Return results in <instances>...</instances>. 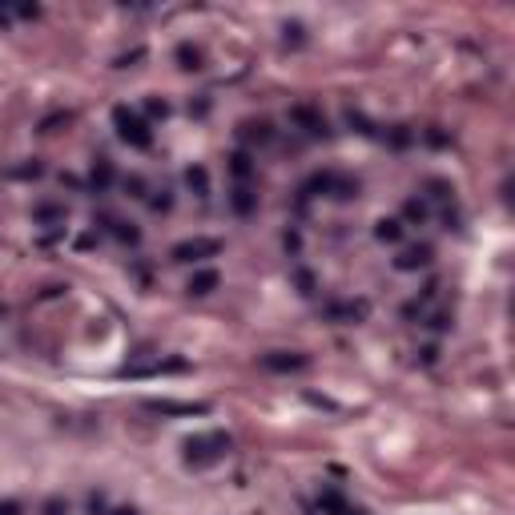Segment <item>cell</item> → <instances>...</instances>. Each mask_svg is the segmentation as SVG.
Masks as SVG:
<instances>
[{
    "instance_id": "obj_1",
    "label": "cell",
    "mask_w": 515,
    "mask_h": 515,
    "mask_svg": "<svg viewBox=\"0 0 515 515\" xmlns=\"http://www.w3.org/2000/svg\"><path fill=\"white\" fill-rule=\"evenodd\" d=\"M113 125H117V137L125 141V145H133V149H149L154 145V125L145 117H137L129 105H117L113 109Z\"/></svg>"
},
{
    "instance_id": "obj_2",
    "label": "cell",
    "mask_w": 515,
    "mask_h": 515,
    "mask_svg": "<svg viewBox=\"0 0 515 515\" xmlns=\"http://www.w3.org/2000/svg\"><path fill=\"white\" fill-rule=\"evenodd\" d=\"M225 451H230V435H222V431L185 439V463H190V467H209V463L222 459Z\"/></svg>"
},
{
    "instance_id": "obj_3",
    "label": "cell",
    "mask_w": 515,
    "mask_h": 515,
    "mask_svg": "<svg viewBox=\"0 0 515 515\" xmlns=\"http://www.w3.org/2000/svg\"><path fill=\"white\" fill-rule=\"evenodd\" d=\"M222 254V242L218 237H185V242H178L173 250H169V258L181 266H190V262H206V258H218Z\"/></svg>"
},
{
    "instance_id": "obj_4",
    "label": "cell",
    "mask_w": 515,
    "mask_h": 515,
    "mask_svg": "<svg viewBox=\"0 0 515 515\" xmlns=\"http://www.w3.org/2000/svg\"><path fill=\"white\" fill-rule=\"evenodd\" d=\"M190 362L185 359H157V362H141V366H125L121 378H149V375H185Z\"/></svg>"
},
{
    "instance_id": "obj_5",
    "label": "cell",
    "mask_w": 515,
    "mask_h": 515,
    "mask_svg": "<svg viewBox=\"0 0 515 515\" xmlns=\"http://www.w3.org/2000/svg\"><path fill=\"white\" fill-rule=\"evenodd\" d=\"M290 121L302 129L306 137H326V133H330L326 117H322V109H314V105H294V109H290Z\"/></svg>"
},
{
    "instance_id": "obj_6",
    "label": "cell",
    "mask_w": 515,
    "mask_h": 515,
    "mask_svg": "<svg viewBox=\"0 0 515 515\" xmlns=\"http://www.w3.org/2000/svg\"><path fill=\"white\" fill-rule=\"evenodd\" d=\"M371 302L366 298H347V302H326V318L330 322H366Z\"/></svg>"
},
{
    "instance_id": "obj_7",
    "label": "cell",
    "mask_w": 515,
    "mask_h": 515,
    "mask_svg": "<svg viewBox=\"0 0 515 515\" xmlns=\"http://www.w3.org/2000/svg\"><path fill=\"white\" fill-rule=\"evenodd\" d=\"M262 366L274 371V375H294V371H306L310 359L306 354H294V350H274V354H262Z\"/></svg>"
},
{
    "instance_id": "obj_8",
    "label": "cell",
    "mask_w": 515,
    "mask_h": 515,
    "mask_svg": "<svg viewBox=\"0 0 515 515\" xmlns=\"http://www.w3.org/2000/svg\"><path fill=\"white\" fill-rule=\"evenodd\" d=\"M145 411L154 415H209V403H178V399H149Z\"/></svg>"
},
{
    "instance_id": "obj_9",
    "label": "cell",
    "mask_w": 515,
    "mask_h": 515,
    "mask_svg": "<svg viewBox=\"0 0 515 515\" xmlns=\"http://www.w3.org/2000/svg\"><path fill=\"white\" fill-rule=\"evenodd\" d=\"M435 250L427 246V242H418V246H407L399 258H395V270H403V274H411V270H423V266H431Z\"/></svg>"
},
{
    "instance_id": "obj_10",
    "label": "cell",
    "mask_w": 515,
    "mask_h": 515,
    "mask_svg": "<svg viewBox=\"0 0 515 515\" xmlns=\"http://www.w3.org/2000/svg\"><path fill=\"white\" fill-rule=\"evenodd\" d=\"M69 218V209L61 206V201H41V206H32V222L37 225H65Z\"/></svg>"
},
{
    "instance_id": "obj_11",
    "label": "cell",
    "mask_w": 515,
    "mask_h": 515,
    "mask_svg": "<svg viewBox=\"0 0 515 515\" xmlns=\"http://www.w3.org/2000/svg\"><path fill=\"white\" fill-rule=\"evenodd\" d=\"M218 286H222V274H218V270H194V278H190L185 290L194 294V298H206V294H213Z\"/></svg>"
},
{
    "instance_id": "obj_12",
    "label": "cell",
    "mask_w": 515,
    "mask_h": 515,
    "mask_svg": "<svg viewBox=\"0 0 515 515\" xmlns=\"http://www.w3.org/2000/svg\"><path fill=\"white\" fill-rule=\"evenodd\" d=\"M109 185H113V161L109 157H97L93 173H89V194H105Z\"/></svg>"
},
{
    "instance_id": "obj_13",
    "label": "cell",
    "mask_w": 515,
    "mask_h": 515,
    "mask_svg": "<svg viewBox=\"0 0 515 515\" xmlns=\"http://www.w3.org/2000/svg\"><path fill=\"white\" fill-rule=\"evenodd\" d=\"M230 206H234L237 218H250L254 209H258V194H254L250 185H234V194H230Z\"/></svg>"
},
{
    "instance_id": "obj_14",
    "label": "cell",
    "mask_w": 515,
    "mask_h": 515,
    "mask_svg": "<svg viewBox=\"0 0 515 515\" xmlns=\"http://www.w3.org/2000/svg\"><path fill=\"white\" fill-rule=\"evenodd\" d=\"M237 137L250 141V145H266V141H274V129H270V121H246L237 129Z\"/></svg>"
},
{
    "instance_id": "obj_15",
    "label": "cell",
    "mask_w": 515,
    "mask_h": 515,
    "mask_svg": "<svg viewBox=\"0 0 515 515\" xmlns=\"http://www.w3.org/2000/svg\"><path fill=\"white\" fill-rule=\"evenodd\" d=\"M105 225H109V234L117 237V242H125V246H137L141 242V230L133 222H121V218H105Z\"/></svg>"
},
{
    "instance_id": "obj_16",
    "label": "cell",
    "mask_w": 515,
    "mask_h": 515,
    "mask_svg": "<svg viewBox=\"0 0 515 515\" xmlns=\"http://www.w3.org/2000/svg\"><path fill=\"white\" fill-rule=\"evenodd\" d=\"M403 230H407V225L399 222V218H378V222H375V237H378V242H390V246H395V242H403Z\"/></svg>"
},
{
    "instance_id": "obj_17",
    "label": "cell",
    "mask_w": 515,
    "mask_h": 515,
    "mask_svg": "<svg viewBox=\"0 0 515 515\" xmlns=\"http://www.w3.org/2000/svg\"><path fill=\"white\" fill-rule=\"evenodd\" d=\"M230 173L237 178V185H246V181L254 178V157L246 154V149H237V154L230 157Z\"/></svg>"
},
{
    "instance_id": "obj_18",
    "label": "cell",
    "mask_w": 515,
    "mask_h": 515,
    "mask_svg": "<svg viewBox=\"0 0 515 515\" xmlns=\"http://www.w3.org/2000/svg\"><path fill=\"white\" fill-rule=\"evenodd\" d=\"M178 69H185V73H197L201 69V49H194V44L185 41V44H178Z\"/></svg>"
},
{
    "instance_id": "obj_19",
    "label": "cell",
    "mask_w": 515,
    "mask_h": 515,
    "mask_svg": "<svg viewBox=\"0 0 515 515\" xmlns=\"http://www.w3.org/2000/svg\"><path fill=\"white\" fill-rule=\"evenodd\" d=\"M330 197H338V201H350V197H359V181L335 173V178H330Z\"/></svg>"
},
{
    "instance_id": "obj_20",
    "label": "cell",
    "mask_w": 515,
    "mask_h": 515,
    "mask_svg": "<svg viewBox=\"0 0 515 515\" xmlns=\"http://www.w3.org/2000/svg\"><path fill=\"white\" fill-rule=\"evenodd\" d=\"M185 185H190L197 197H206L209 194V173H206V166H190V169H185Z\"/></svg>"
},
{
    "instance_id": "obj_21",
    "label": "cell",
    "mask_w": 515,
    "mask_h": 515,
    "mask_svg": "<svg viewBox=\"0 0 515 515\" xmlns=\"http://www.w3.org/2000/svg\"><path fill=\"white\" fill-rule=\"evenodd\" d=\"M427 213H431V209H427V201H423V197H407V206H403V218L407 222H427Z\"/></svg>"
},
{
    "instance_id": "obj_22",
    "label": "cell",
    "mask_w": 515,
    "mask_h": 515,
    "mask_svg": "<svg viewBox=\"0 0 515 515\" xmlns=\"http://www.w3.org/2000/svg\"><path fill=\"white\" fill-rule=\"evenodd\" d=\"M423 326H427V330H435V335H443V330H451V314H447V310L423 314Z\"/></svg>"
},
{
    "instance_id": "obj_23",
    "label": "cell",
    "mask_w": 515,
    "mask_h": 515,
    "mask_svg": "<svg viewBox=\"0 0 515 515\" xmlns=\"http://www.w3.org/2000/svg\"><path fill=\"white\" fill-rule=\"evenodd\" d=\"M342 503H347V500H342L338 491H322V495H318V507H322L326 515H335L338 507H342Z\"/></svg>"
},
{
    "instance_id": "obj_24",
    "label": "cell",
    "mask_w": 515,
    "mask_h": 515,
    "mask_svg": "<svg viewBox=\"0 0 515 515\" xmlns=\"http://www.w3.org/2000/svg\"><path fill=\"white\" fill-rule=\"evenodd\" d=\"M145 113H149L154 121H157V117L166 121V117H169V101H161V97H149V101H145Z\"/></svg>"
},
{
    "instance_id": "obj_25",
    "label": "cell",
    "mask_w": 515,
    "mask_h": 515,
    "mask_svg": "<svg viewBox=\"0 0 515 515\" xmlns=\"http://www.w3.org/2000/svg\"><path fill=\"white\" fill-rule=\"evenodd\" d=\"M169 206H173V194H169V190H157V194L149 197V209H154V213H166Z\"/></svg>"
},
{
    "instance_id": "obj_26",
    "label": "cell",
    "mask_w": 515,
    "mask_h": 515,
    "mask_svg": "<svg viewBox=\"0 0 515 515\" xmlns=\"http://www.w3.org/2000/svg\"><path fill=\"white\" fill-rule=\"evenodd\" d=\"M41 173H44V166H41V161H28V166L8 169V178H41Z\"/></svg>"
},
{
    "instance_id": "obj_27",
    "label": "cell",
    "mask_w": 515,
    "mask_h": 515,
    "mask_svg": "<svg viewBox=\"0 0 515 515\" xmlns=\"http://www.w3.org/2000/svg\"><path fill=\"white\" fill-rule=\"evenodd\" d=\"M423 314H427V302H423V298H411V302L403 306V318H407V322L423 318Z\"/></svg>"
},
{
    "instance_id": "obj_28",
    "label": "cell",
    "mask_w": 515,
    "mask_h": 515,
    "mask_svg": "<svg viewBox=\"0 0 515 515\" xmlns=\"http://www.w3.org/2000/svg\"><path fill=\"white\" fill-rule=\"evenodd\" d=\"M390 145H395V149H407V145H411V129L395 125V129H390Z\"/></svg>"
},
{
    "instance_id": "obj_29",
    "label": "cell",
    "mask_w": 515,
    "mask_h": 515,
    "mask_svg": "<svg viewBox=\"0 0 515 515\" xmlns=\"http://www.w3.org/2000/svg\"><path fill=\"white\" fill-rule=\"evenodd\" d=\"M294 282H298V290L302 294H314V274H310V270L298 266V270H294Z\"/></svg>"
},
{
    "instance_id": "obj_30",
    "label": "cell",
    "mask_w": 515,
    "mask_h": 515,
    "mask_svg": "<svg viewBox=\"0 0 515 515\" xmlns=\"http://www.w3.org/2000/svg\"><path fill=\"white\" fill-rule=\"evenodd\" d=\"M69 121H73L69 113H53V117H44L41 121V133H53L56 125H69Z\"/></svg>"
},
{
    "instance_id": "obj_31",
    "label": "cell",
    "mask_w": 515,
    "mask_h": 515,
    "mask_svg": "<svg viewBox=\"0 0 515 515\" xmlns=\"http://www.w3.org/2000/svg\"><path fill=\"white\" fill-rule=\"evenodd\" d=\"M121 185H125V194H129V197H145V181H141L137 173H133V178H125Z\"/></svg>"
},
{
    "instance_id": "obj_32",
    "label": "cell",
    "mask_w": 515,
    "mask_h": 515,
    "mask_svg": "<svg viewBox=\"0 0 515 515\" xmlns=\"http://www.w3.org/2000/svg\"><path fill=\"white\" fill-rule=\"evenodd\" d=\"M302 41H306V37H302V25H286V44H290V49H302Z\"/></svg>"
},
{
    "instance_id": "obj_33",
    "label": "cell",
    "mask_w": 515,
    "mask_h": 515,
    "mask_svg": "<svg viewBox=\"0 0 515 515\" xmlns=\"http://www.w3.org/2000/svg\"><path fill=\"white\" fill-rule=\"evenodd\" d=\"M427 190H431L435 201H447V197H451V185H447V181H427Z\"/></svg>"
},
{
    "instance_id": "obj_34",
    "label": "cell",
    "mask_w": 515,
    "mask_h": 515,
    "mask_svg": "<svg viewBox=\"0 0 515 515\" xmlns=\"http://www.w3.org/2000/svg\"><path fill=\"white\" fill-rule=\"evenodd\" d=\"M89 515H109V503H105V495H89Z\"/></svg>"
},
{
    "instance_id": "obj_35",
    "label": "cell",
    "mask_w": 515,
    "mask_h": 515,
    "mask_svg": "<svg viewBox=\"0 0 515 515\" xmlns=\"http://www.w3.org/2000/svg\"><path fill=\"white\" fill-rule=\"evenodd\" d=\"M44 515H69V503H65V500H49V503H44Z\"/></svg>"
},
{
    "instance_id": "obj_36",
    "label": "cell",
    "mask_w": 515,
    "mask_h": 515,
    "mask_svg": "<svg viewBox=\"0 0 515 515\" xmlns=\"http://www.w3.org/2000/svg\"><path fill=\"white\" fill-rule=\"evenodd\" d=\"M145 56V49H133V53H125V56H117V69H129L133 61H141Z\"/></svg>"
},
{
    "instance_id": "obj_37",
    "label": "cell",
    "mask_w": 515,
    "mask_h": 515,
    "mask_svg": "<svg viewBox=\"0 0 515 515\" xmlns=\"http://www.w3.org/2000/svg\"><path fill=\"white\" fill-rule=\"evenodd\" d=\"M427 141H431L435 149H443V145H447V133H439V129H427Z\"/></svg>"
},
{
    "instance_id": "obj_38",
    "label": "cell",
    "mask_w": 515,
    "mask_h": 515,
    "mask_svg": "<svg viewBox=\"0 0 515 515\" xmlns=\"http://www.w3.org/2000/svg\"><path fill=\"white\" fill-rule=\"evenodd\" d=\"M0 515H20V503H16V500H4V503H0Z\"/></svg>"
},
{
    "instance_id": "obj_39",
    "label": "cell",
    "mask_w": 515,
    "mask_h": 515,
    "mask_svg": "<svg viewBox=\"0 0 515 515\" xmlns=\"http://www.w3.org/2000/svg\"><path fill=\"white\" fill-rule=\"evenodd\" d=\"M16 16H28V20H32V16H41V8H37V4H20V8H16Z\"/></svg>"
},
{
    "instance_id": "obj_40",
    "label": "cell",
    "mask_w": 515,
    "mask_h": 515,
    "mask_svg": "<svg viewBox=\"0 0 515 515\" xmlns=\"http://www.w3.org/2000/svg\"><path fill=\"white\" fill-rule=\"evenodd\" d=\"M286 250L298 254V250H302V237H298V234H286Z\"/></svg>"
},
{
    "instance_id": "obj_41",
    "label": "cell",
    "mask_w": 515,
    "mask_h": 515,
    "mask_svg": "<svg viewBox=\"0 0 515 515\" xmlns=\"http://www.w3.org/2000/svg\"><path fill=\"white\" fill-rule=\"evenodd\" d=\"M418 354H423V362H427V366H431V362L439 359V347H423V350H418Z\"/></svg>"
},
{
    "instance_id": "obj_42",
    "label": "cell",
    "mask_w": 515,
    "mask_h": 515,
    "mask_svg": "<svg viewBox=\"0 0 515 515\" xmlns=\"http://www.w3.org/2000/svg\"><path fill=\"white\" fill-rule=\"evenodd\" d=\"M335 515H366V511H362V507H350V503H342Z\"/></svg>"
},
{
    "instance_id": "obj_43",
    "label": "cell",
    "mask_w": 515,
    "mask_h": 515,
    "mask_svg": "<svg viewBox=\"0 0 515 515\" xmlns=\"http://www.w3.org/2000/svg\"><path fill=\"white\" fill-rule=\"evenodd\" d=\"M109 515H137V507H117V511H109Z\"/></svg>"
}]
</instances>
